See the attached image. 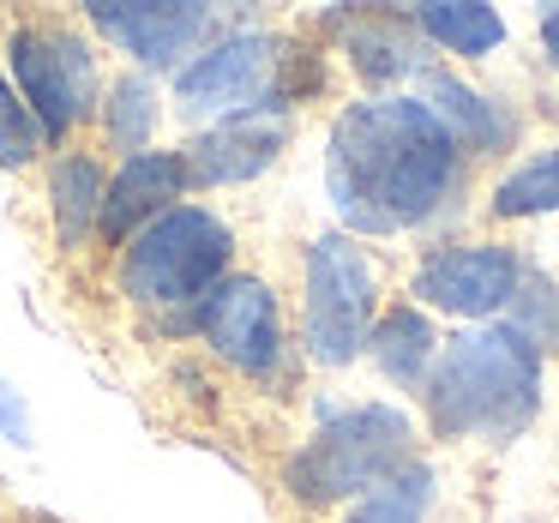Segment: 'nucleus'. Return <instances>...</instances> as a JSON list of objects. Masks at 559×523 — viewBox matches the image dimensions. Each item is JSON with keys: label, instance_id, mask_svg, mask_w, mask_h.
<instances>
[{"label": "nucleus", "instance_id": "4be33fe9", "mask_svg": "<svg viewBox=\"0 0 559 523\" xmlns=\"http://www.w3.org/2000/svg\"><path fill=\"white\" fill-rule=\"evenodd\" d=\"M37 151H43V127L31 121V109L19 103L13 79L0 73V163H7V169H25Z\"/></svg>", "mask_w": 559, "mask_h": 523}, {"label": "nucleus", "instance_id": "f03ea898", "mask_svg": "<svg viewBox=\"0 0 559 523\" xmlns=\"http://www.w3.org/2000/svg\"><path fill=\"white\" fill-rule=\"evenodd\" d=\"M439 439H518L542 409V355L511 325H481L445 343L421 385Z\"/></svg>", "mask_w": 559, "mask_h": 523}, {"label": "nucleus", "instance_id": "a211bd4d", "mask_svg": "<svg viewBox=\"0 0 559 523\" xmlns=\"http://www.w3.org/2000/svg\"><path fill=\"white\" fill-rule=\"evenodd\" d=\"M427 506H433V469L427 463H403L397 475L367 487L343 523H421Z\"/></svg>", "mask_w": 559, "mask_h": 523}, {"label": "nucleus", "instance_id": "412c9836", "mask_svg": "<svg viewBox=\"0 0 559 523\" xmlns=\"http://www.w3.org/2000/svg\"><path fill=\"white\" fill-rule=\"evenodd\" d=\"M103 127H109V145H115V151H133V157H139V145H145L151 127H157V91H151L139 73H127L121 85L109 91Z\"/></svg>", "mask_w": 559, "mask_h": 523}, {"label": "nucleus", "instance_id": "4468645a", "mask_svg": "<svg viewBox=\"0 0 559 523\" xmlns=\"http://www.w3.org/2000/svg\"><path fill=\"white\" fill-rule=\"evenodd\" d=\"M349 61L367 85H397V79H409V73H427L421 67V31H415V19H397V13L355 19L349 25Z\"/></svg>", "mask_w": 559, "mask_h": 523}, {"label": "nucleus", "instance_id": "20e7f679", "mask_svg": "<svg viewBox=\"0 0 559 523\" xmlns=\"http://www.w3.org/2000/svg\"><path fill=\"white\" fill-rule=\"evenodd\" d=\"M229 259H235L229 223L199 205H175L121 247V289L139 307H193L223 283Z\"/></svg>", "mask_w": 559, "mask_h": 523}, {"label": "nucleus", "instance_id": "1a4fd4ad", "mask_svg": "<svg viewBox=\"0 0 559 523\" xmlns=\"http://www.w3.org/2000/svg\"><path fill=\"white\" fill-rule=\"evenodd\" d=\"M523 265L518 253L493 241H475V247H439V253L421 259L415 271V295L439 313H457V319H487L511 301Z\"/></svg>", "mask_w": 559, "mask_h": 523}, {"label": "nucleus", "instance_id": "423d86ee", "mask_svg": "<svg viewBox=\"0 0 559 523\" xmlns=\"http://www.w3.org/2000/svg\"><path fill=\"white\" fill-rule=\"evenodd\" d=\"M7 55H13L19 103L43 127V139H67L97 103V55H91V43L67 25H19Z\"/></svg>", "mask_w": 559, "mask_h": 523}, {"label": "nucleus", "instance_id": "dca6fc26", "mask_svg": "<svg viewBox=\"0 0 559 523\" xmlns=\"http://www.w3.org/2000/svg\"><path fill=\"white\" fill-rule=\"evenodd\" d=\"M415 31H421V43H439L451 55H493L506 43V19L475 0H427V7H415Z\"/></svg>", "mask_w": 559, "mask_h": 523}, {"label": "nucleus", "instance_id": "39448f33", "mask_svg": "<svg viewBox=\"0 0 559 523\" xmlns=\"http://www.w3.org/2000/svg\"><path fill=\"white\" fill-rule=\"evenodd\" d=\"M373 301H379L373 259L349 235H319L307 247V301H301L307 355L319 367H349L373 337Z\"/></svg>", "mask_w": 559, "mask_h": 523}, {"label": "nucleus", "instance_id": "5701e85b", "mask_svg": "<svg viewBox=\"0 0 559 523\" xmlns=\"http://www.w3.org/2000/svg\"><path fill=\"white\" fill-rule=\"evenodd\" d=\"M0 439H13V445H31V409L7 379H0Z\"/></svg>", "mask_w": 559, "mask_h": 523}, {"label": "nucleus", "instance_id": "b1692460", "mask_svg": "<svg viewBox=\"0 0 559 523\" xmlns=\"http://www.w3.org/2000/svg\"><path fill=\"white\" fill-rule=\"evenodd\" d=\"M542 49H547V61L559 67V7H554V13H542Z\"/></svg>", "mask_w": 559, "mask_h": 523}, {"label": "nucleus", "instance_id": "f8f14e48", "mask_svg": "<svg viewBox=\"0 0 559 523\" xmlns=\"http://www.w3.org/2000/svg\"><path fill=\"white\" fill-rule=\"evenodd\" d=\"M187 163L175 157V151H139V157L121 163V175L109 181V193H103V241L127 247L139 229H145L151 217H163V211H175V199L187 193Z\"/></svg>", "mask_w": 559, "mask_h": 523}, {"label": "nucleus", "instance_id": "0eeeda50", "mask_svg": "<svg viewBox=\"0 0 559 523\" xmlns=\"http://www.w3.org/2000/svg\"><path fill=\"white\" fill-rule=\"evenodd\" d=\"M169 331H205V343L241 373H271L283 355V325L277 301L259 277H223L205 301L181 307L169 319Z\"/></svg>", "mask_w": 559, "mask_h": 523}, {"label": "nucleus", "instance_id": "f257e3e1", "mask_svg": "<svg viewBox=\"0 0 559 523\" xmlns=\"http://www.w3.org/2000/svg\"><path fill=\"white\" fill-rule=\"evenodd\" d=\"M463 175V151L415 97L349 103L331 127L325 187L355 235H397L427 223Z\"/></svg>", "mask_w": 559, "mask_h": 523}, {"label": "nucleus", "instance_id": "aec40b11", "mask_svg": "<svg viewBox=\"0 0 559 523\" xmlns=\"http://www.w3.org/2000/svg\"><path fill=\"white\" fill-rule=\"evenodd\" d=\"M506 307H511V319H506V325L518 331V337L530 343L535 355H542V349H554V343H559V289H554L547 277L523 271Z\"/></svg>", "mask_w": 559, "mask_h": 523}, {"label": "nucleus", "instance_id": "f3484780", "mask_svg": "<svg viewBox=\"0 0 559 523\" xmlns=\"http://www.w3.org/2000/svg\"><path fill=\"white\" fill-rule=\"evenodd\" d=\"M103 193H109V181H103V169L91 157L55 163L49 205H55V235H61V247H79L91 235V223H103Z\"/></svg>", "mask_w": 559, "mask_h": 523}, {"label": "nucleus", "instance_id": "ddd939ff", "mask_svg": "<svg viewBox=\"0 0 559 523\" xmlns=\"http://www.w3.org/2000/svg\"><path fill=\"white\" fill-rule=\"evenodd\" d=\"M421 85H427V115H433V121L445 127L451 145H457V151H475V157L511 151V139H518V121H511V115L499 109L493 97L469 91L463 79L439 73V67H427Z\"/></svg>", "mask_w": 559, "mask_h": 523}, {"label": "nucleus", "instance_id": "7ed1b4c3", "mask_svg": "<svg viewBox=\"0 0 559 523\" xmlns=\"http://www.w3.org/2000/svg\"><path fill=\"white\" fill-rule=\"evenodd\" d=\"M409 415L391 409V403H361V409L325 415V427L283 463V487L301 506H337V499L367 494L385 475H397L409 463Z\"/></svg>", "mask_w": 559, "mask_h": 523}, {"label": "nucleus", "instance_id": "9d476101", "mask_svg": "<svg viewBox=\"0 0 559 523\" xmlns=\"http://www.w3.org/2000/svg\"><path fill=\"white\" fill-rule=\"evenodd\" d=\"M283 145H289V109L283 103H259V109H241L229 121H217L211 133L187 139L181 163L193 187H235V181L265 175Z\"/></svg>", "mask_w": 559, "mask_h": 523}, {"label": "nucleus", "instance_id": "6ab92c4d", "mask_svg": "<svg viewBox=\"0 0 559 523\" xmlns=\"http://www.w3.org/2000/svg\"><path fill=\"white\" fill-rule=\"evenodd\" d=\"M542 211H559V151L511 169L493 187V217H542Z\"/></svg>", "mask_w": 559, "mask_h": 523}, {"label": "nucleus", "instance_id": "6e6552de", "mask_svg": "<svg viewBox=\"0 0 559 523\" xmlns=\"http://www.w3.org/2000/svg\"><path fill=\"white\" fill-rule=\"evenodd\" d=\"M277 37H265V31H235V37H223L217 49H205L193 67H181L175 73V103H181V115H241V109H259L271 91V79H277Z\"/></svg>", "mask_w": 559, "mask_h": 523}, {"label": "nucleus", "instance_id": "9b49d317", "mask_svg": "<svg viewBox=\"0 0 559 523\" xmlns=\"http://www.w3.org/2000/svg\"><path fill=\"white\" fill-rule=\"evenodd\" d=\"M91 25L121 43L133 61L163 73L211 31V13L187 0H91Z\"/></svg>", "mask_w": 559, "mask_h": 523}, {"label": "nucleus", "instance_id": "2eb2a0df", "mask_svg": "<svg viewBox=\"0 0 559 523\" xmlns=\"http://www.w3.org/2000/svg\"><path fill=\"white\" fill-rule=\"evenodd\" d=\"M367 349H373V361L385 379H397V385H427V373H433V361H439V331L421 307H391L373 325Z\"/></svg>", "mask_w": 559, "mask_h": 523}]
</instances>
